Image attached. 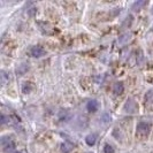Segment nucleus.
Returning <instances> with one entry per match:
<instances>
[{"label": "nucleus", "mask_w": 153, "mask_h": 153, "mask_svg": "<svg viewBox=\"0 0 153 153\" xmlns=\"http://www.w3.org/2000/svg\"><path fill=\"white\" fill-rule=\"evenodd\" d=\"M1 147H2V151L4 152H9V151H12V150L15 149V143L12 139V137L4 136V137L1 138Z\"/></svg>", "instance_id": "obj_1"}, {"label": "nucleus", "mask_w": 153, "mask_h": 153, "mask_svg": "<svg viewBox=\"0 0 153 153\" xmlns=\"http://www.w3.org/2000/svg\"><path fill=\"white\" fill-rule=\"evenodd\" d=\"M123 109H124L126 113H130V114L136 113L137 112V104H136V101L134 99H128L127 102L124 104Z\"/></svg>", "instance_id": "obj_2"}, {"label": "nucleus", "mask_w": 153, "mask_h": 153, "mask_svg": "<svg viewBox=\"0 0 153 153\" xmlns=\"http://www.w3.org/2000/svg\"><path fill=\"white\" fill-rule=\"evenodd\" d=\"M150 129H151V123L150 122L142 121V122H139L137 124V132L140 134V135H143V136L147 135L150 132Z\"/></svg>", "instance_id": "obj_3"}, {"label": "nucleus", "mask_w": 153, "mask_h": 153, "mask_svg": "<svg viewBox=\"0 0 153 153\" xmlns=\"http://www.w3.org/2000/svg\"><path fill=\"white\" fill-rule=\"evenodd\" d=\"M46 53V51L39 45L32 46L30 48V55L33 58H40V56H44Z\"/></svg>", "instance_id": "obj_4"}, {"label": "nucleus", "mask_w": 153, "mask_h": 153, "mask_svg": "<svg viewBox=\"0 0 153 153\" xmlns=\"http://www.w3.org/2000/svg\"><path fill=\"white\" fill-rule=\"evenodd\" d=\"M86 109H88L89 112H91V113L97 112V111H98V101L94 99L89 100L88 104H86Z\"/></svg>", "instance_id": "obj_5"}, {"label": "nucleus", "mask_w": 153, "mask_h": 153, "mask_svg": "<svg viewBox=\"0 0 153 153\" xmlns=\"http://www.w3.org/2000/svg\"><path fill=\"white\" fill-rule=\"evenodd\" d=\"M145 105L147 107L152 108L153 107V90L146 92L145 94Z\"/></svg>", "instance_id": "obj_6"}, {"label": "nucleus", "mask_w": 153, "mask_h": 153, "mask_svg": "<svg viewBox=\"0 0 153 153\" xmlns=\"http://www.w3.org/2000/svg\"><path fill=\"white\" fill-rule=\"evenodd\" d=\"M113 91H114L115 94H122L123 91H124V85H123L122 82H116L113 85Z\"/></svg>", "instance_id": "obj_7"}, {"label": "nucleus", "mask_w": 153, "mask_h": 153, "mask_svg": "<svg viewBox=\"0 0 153 153\" xmlns=\"http://www.w3.org/2000/svg\"><path fill=\"white\" fill-rule=\"evenodd\" d=\"M96 140H97V135L96 134H90V135H88L86 138H85V142H86V144L89 146L94 145Z\"/></svg>", "instance_id": "obj_8"}, {"label": "nucleus", "mask_w": 153, "mask_h": 153, "mask_svg": "<svg viewBox=\"0 0 153 153\" xmlns=\"http://www.w3.org/2000/svg\"><path fill=\"white\" fill-rule=\"evenodd\" d=\"M28 69H29V66L27 63H22L16 68V73H17V75H24L28 71Z\"/></svg>", "instance_id": "obj_9"}, {"label": "nucleus", "mask_w": 153, "mask_h": 153, "mask_svg": "<svg viewBox=\"0 0 153 153\" xmlns=\"http://www.w3.org/2000/svg\"><path fill=\"white\" fill-rule=\"evenodd\" d=\"M33 89V86L31 84L30 82H24L22 84V92L23 93H30Z\"/></svg>", "instance_id": "obj_10"}, {"label": "nucleus", "mask_w": 153, "mask_h": 153, "mask_svg": "<svg viewBox=\"0 0 153 153\" xmlns=\"http://www.w3.org/2000/svg\"><path fill=\"white\" fill-rule=\"evenodd\" d=\"M71 150H73V145L71 144H69V143H62L61 144L62 153H69L71 152Z\"/></svg>", "instance_id": "obj_11"}, {"label": "nucleus", "mask_w": 153, "mask_h": 153, "mask_svg": "<svg viewBox=\"0 0 153 153\" xmlns=\"http://www.w3.org/2000/svg\"><path fill=\"white\" fill-rule=\"evenodd\" d=\"M146 4V1H144V0H140V1H136L134 5H132V9L134 10H139L140 8L143 7L144 5Z\"/></svg>", "instance_id": "obj_12"}, {"label": "nucleus", "mask_w": 153, "mask_h": 153, "mask_svg": "<svg viewBox=\"0 0 153 153\" xmlns=\"http://www.w3.org/2000/svg\"><path fill=\"white\" fill-rule=\"evenodd\" d=\"M104 153H114V147L111 145V144H108L106 143L105 145H104Z\"/></svg>", "instance_id": "obj_13"}, {"label": "nucleus", "mask_w": 153, "mask_h": 153, "mask_svg": "<svg viewBox=\"0 0 153 153\" xmlns=\"http://www.w3.org/2000/svg\"><path fill=\"white\" fill-rule=\"evenodd\" d=\"M6 82H7V77H6V73H5V71H1V83H2V85L6 84Z\"/></svg>", "instance_id": "obj_14"}, {"label": "nucleus", "mask_w": 153, "mask_h": 153, "mask_svg": "<svg viewBox=\"0 0 153 153\" xmlns=\"http://www.w3.org/2000/svg\"><path fill=\"white\" fill-rule=\"evenodd\" d=\"M6 121H7V120H6V116L2 114V115H1V123H2V124H5V123H6Z\"/></svg>", "instance_id": "obj_15"}, {"label": "nucleus", "mask_w": 153, "mask_h": 153, "mask_svg": "<svg viewBox=\"0 0 153 153\" xmlns=\"http://www.w3.org/2000/svg\"><path fill=\"white\" fill-rule=\"evenodd\" d=\"M151 12H152V14H153V6H152V9H151Z\"/></svg>", "instance_id": "obj_16"}, {"label": "nucleus", "mask_w": 153, "mask_h": 153, "mask_svg": "<svg viewBox=\"0 0 153 153\" xmlns=\"http://www.w3.org/2000/svg\"><path fill=\"white\" fill-rule=\"evenodd\" d=\"M15 153H21V152H15Z\"/></svg>", "instance_id": "obj_17"}, {"label": "nucleus", "mask_w": 153, "mask_h": 153, "mask_svg": "<svg viewBox=\"0 0 153 153\" xmlns=\"http://www.w3.org/2000/svg\"><path fill=\"white\" fill-rule=\"evenodd\" d=\"M86 153H91V152H86Z\"/></svg>", "instance_id": "obj_18"}]
</instances>
